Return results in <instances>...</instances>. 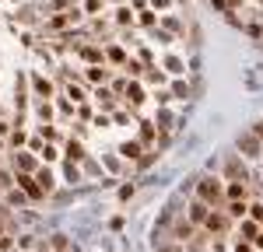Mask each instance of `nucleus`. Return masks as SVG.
I'll return each mask as SVG.
<instances>
[{
	"mask_svg": "<svg viewBox=\"0 0 263 252\" xmlns=\"http://www.w3.org/2000/svg\"><path fill=\"white\" fill-rule=\"evenodd\" d=\"M98 7H102V0H88V4H85V11H88V14H95Z\"/></svg>",
	"mask_w": 263,
	"mask_h": 252,
	"instance_id": "obj_27",
	"label": "nucleus"
},
{
	"mask_svg": "<svg viewBox=\"0 0 263 252\" xmlns=\"http://www.w3.org/2000/svg\"><path fill=\"white\" fill-rule=\"evenodd\" d=\"M39 116L49 123V116H53V109H49V102H39Z\"/></svg>",
	"mask_w": 263,
	"mask_h": 252,
	"instance_id": "obj_25",
	"label": "nucleus"
},
{
	"mask_svg": "<svg viewBox=\"0 0 263 252\" xmlns=\"http://www.w3.org/2000/svg\"><path fill=\"white\" fill-rule=\"evenodd\" d=\"M116 21H120V25H130V21H133L130 7H120V11H116Z\"/></svg>",
	"mask_w": 263,
	"mask_h": 252,
	"instance_id": "obj_18",
	"label": "nucleus"
},
{
	"mask_svg": "<svg viewBox=\"0 0 263 252\" xmlns=\"http://www.w3.org/2000/svg\"><path fill=\"white\" fill-rule=\"evenodd\" d=\"M155 7H169V0H155Z\"/></svg>",
	"mask_w": 263,
	"mask_h": 252,
	"instance_id": "obj_35",
	"label": "nucleus"
},
{
	"mask_svg": "<svg viewBox=\"0 0 263 252\" xmlns=\"http://www.w3.org/2000/svg\"><path fill=\"white\" fill-rule=\"evenodd\" d=\"M249 214H253L256 221H263V207H260V203H253V207H249Z\"/></svg>",
	"mask_w": 263,
	"mask_h": 252,
	"instance_id": "obj_29",
	"label": "nucleus"
},
{
	"mask_svg": "<svg viewBox=\"0 0 263 252\" xmlns=\"http://www.w3.org/2000/svg\"><path fill=\"white\" fill-rule=\"evenodd\" d=\"M228 200L235 203V200H246V182H232L228 186Z\"/></svg>",
	"mask_w": 263,
	"mask_h": 252,
	"instance_id": "obj_10",
	"label": "nucleus"
},
{
	"mask_svg": "<svg viewBox=\"0 0 263 252\" xmlns=\"http://www.w3.org/2000/svg\"><path fill=\"white\" fill-rule=\"evenodd\" d=\"M239 144H242V151H246L249 158H256V154H260V140H256V137H242Z\"/></svg>",
	"mask_w": 263,
	"mask_h": 252,
	"instance_id": "obj_9",
	"label": "nucleus"
},
{
	"mask_svg": "<svg viewBox=\"0 0 263 252\" xmlns=\"http://www.w3.org/2000/svg\"><path fill=\"white\" fill-rule=\"evenodd\" d=\"M67 95H70V98H74V102H85V95H81V91H78V88H74V84H70V88H67Z\"/></svg>",
	"mask_w": 263,
	"mask_h": 252,
	"instance_id": "obj_26",
	"label": "nucleus"
},
{
	"mask_svg": "<svg viewBox=\"0 0 263 252\" xmlns=\"http://www.w3.org/2000/svg\"><path fill=\"white\" fill-rule=\"evenodd\" d=\"M32 84H35V91H39V95L49 102V95H53V84H49L46 77H32Z\"/></svg>",
	"mask_w": 263,
	"mask_h": 252,
	"instance_id": "obj_8",
	"label": "nucleus"
},
{
	"mask_svg": "<svg viewBox=\"0 0 263 252\" xmlns=\"http://www.w3.org/2000/svg\"><path fill=\"white\" fill-rule=\"evenodd\" d=\"M207 214H211V210H207V203H200V200L190 207V221H193V224H204V221H207Z\"/></svg>",
	"mask_w": 263,
	"mask_h": 252,
	"instance_id": "obj_7",
	"label": "nucleus"
},
{
	"mask_svg": "<svg viewBox=\"0 0 263 252\" xmlns=\"http://www.w3.org/2000/svg\"><path fill=\"white\" fill-rule=\"evenodd\" d=\"M242 235H246V238H256L260 231H256V224H253V221H242Z\"/></svg>",
	"mask_w": 263,
	"mask_h": 252,
	"instance_id": "obj_20",
	"label": "nucleus"
},
{
	"mask_svg": "<svg viewBox=\"0 0 263 252\" xmlns=\"http://www.w3.org/2000/svg\"><path fill=\"white\" fill-rule=\"evenodd\" d=\"M175 235H179V238H190V235H193V224H179Z\"/></svg>",
	"mask_w": 263,
	"mask_h": 252,
	"instance_id": "obj_24",
	"label": "nucleus"
},
{
	"mask_svg": "<svg viewBox=\"0 0 263 252\" xmlns=\"http://www.w3.org/2000/svg\"><path fill=\"white\" fill-rule=\"evenodd\" d=\"M11 252H21V249H11Z\"/></svg>",
	"mask_w": 263,
	"mask_h": 252,
	"instance_id": "obj_37",
	"label": "nucleus"
},
{
	"mask_svg": "<svg viewBox=\"0 0 263 252\" xmlns=\"http://www.w3.org/2000/svg\"><path fill=\"white\" fill-rule=\"evenodd\" d=\"M0 235H4V228H0Z\"/></svg>",
	"mask_w": 263,
	"mask_h": 252,
	"instance_id": "obj_38",
	"label": "nucleus"
},
{
	"mask_svg": "<svg viewBox=\"0 0 263 252\" xmlns=\"http://www.w3.org/2000/svg\"><path fill=\"white\" fill-rule=\"evenodd\" d=\"M32 179L39 182V189H43V193H49V189H53V182H56L49 168H35V175H32Z\"/></svg>",
	"mask_w": 263,
	"mask_h": 252,
	"instance_id": "obj_4",
	"label": "nucleus"
},
{
	"mask_svg": "<svg viewBox=\"0 0 263 252\" xmlns=\"http://www.w3.org/2000/svg\"><path fill=\"white\" fill-rule=\"evenodd\" d=\"M53 249L63 252V249H67V235H53Z\"/></svg>",
	"mask_w": 263,
	"mask_h": 252,
	"instance_id": "obj_23",
	"label": "nucleus"
},
{
	"mask_svg": "<svg viewBox=\"0 0 263 252\" xmlns=\"http://www.w3.org/2000/svg\"><path fill=\"white\" fill-rule=\"evenodd\" d=\"M95 98H98V102H102V105H105V109H112V105H116V102H112V95H109V91H98V95H95Z\"/></svg>",
	"mask_w": 263,
	"mask_h": 252,
	"instance_id": "obj_21",
	"label": "nucleus"
},
{
	"mask_svg": "<svg viewBox=\"0 0 263 252\" xmlns=\"http://www.w3.org/2000/svg\"><path fill=\"white\" fill-rule=\"evenodd\" d=\"M123 67H127V74H140V63H133V60H127Z\"/></svg>",
	"mask_w": 263,
	"mask_h": 252,
	"instance_id": "obj_30",
	"label": "nucleus"
},
{
	"mask_svg": "<svg viewBox=\"0 0 263 252\" xmlns=\"http://www.w3.org/2000/svg\"><path fill=\"white\" fill-rule=\"evenodd\" d=\"M0 147H4V137H0Z\"/></svg>",
	"mask_w": 263,
	"mask_h": 252,
	"instance_id": "obj_36",
	"label": "nucleus"
},
{
	"mask_svg": "<svg viewBox=\"0 0 263 252\" xmlns=\"http://www.w3.org/2000/svg\"><path fill=\"white\" fill-rule=\"evenodd\" d=\"M105 77H109V70H102V67H88V81L98 84V81H105Z\"/></svg>",
	"mask_w": 263,
	"mask_h": 252,
	"instance_id": "obj_13",
	"label": "nucleus"
},
{
	"mask_svg": "<svg viewBox=\"0 0 263 252\" xmlns=\"http://www.w3.org/2000/svg\"><path fill=\"white\" fill-rule=\"evenodd\" d=\"M253 242H256V249H263V235H256V238H253Z\"/></svg>",
	"mask_w": 263,
	"mask_h": 252,
	"instance_id": "obj_34",
	"label": "nucleus"
},
{
	"mask_svg": "<svg viewBox=\"0 0 263 252\" xmlns=\"http://www.w3.org/2000/svg\"><path fill=\"white\" fill-rule=\"evenodd\" d=\"M109 60H112V63H127V53H123L120 46H109Z\"/></svg>",
	"mask_w": 263,
	"mask_h": 252,
	"instance_id": "obj_15",
	"label": "nucleus"
},
{
	"mask_svg": "<svg viewBox=\"0 0 263 252\" xmlns=\"http://www.w3.org/2000/svg\"><path fill=\"white\" fill-rule=\"evenodd\" d=\"M81 56H85V60H91V63H98V60H102V53H98L95 46H85V49H81Z\"/></svg>",
	"mask_w": 263,
	"mask_h": 252,
	"instance_id": "obj_16",
	"label": "nucleus"
},
{
	"mask_svg": "<svg viewBox=\"0 0 263 252\" xmlns=\"http://www.w3.org/2000/svg\"><path fill=\"white\" fill-rule=\"evenodd\" d=\"M197 196H200V203H218V200H221V186H218L214 179H204V182L197 186Z\"/></svg>",
	"mask_w": 263,
	"mask_h": 252,
	"instance_id": "obj_1",
	"label": "nucleus"
},
{
	"mask_svg": "<svg viewBox=\"0 0 263 252\" xmlns=\"http://www.w3.org/2000/svg\"><path fill=\"white\" fill-rule=\"evenodd\" d=\"M14 168H18L21 175H32V172H35V161H32V154L18 151V154H14Z\"/></svg>",
	"mask_w": 263,
	"mask_h": 252,
	"instance_id": "obj_3",
	"label": "nucleus"
},
{
	"mask_svg": "<svg viewBox=\"0 0 263 252\" xmlns=\"http://www.w3.org/2000/svg\"><path fill=\"white\" fill-rule=\"evenodd\" d=\"M81 158H85V147H81V140H74V137H70V140H67V161H74V165H78Z\"/></svg>",
	"mask_w": 263,
	"mask_h": 252,
	"instance_id": "obj_6",
	"label": "nucleus"
},
{
	"mask_svg": "<svg viewBox=\"0 0 263 252\" xmlns=\"http://www.w3.org/2000/svg\"><path fill=\"white\" fill-rule=\"evenodd\" d=\"M133 196V186H120V200H130Z\"/></svg>",
	"mask_w": 263,
	"mask_h": 252,
	"instance_id": "obj_31",
	"label": "nucleus"
},
{
	"mask_svg": "<svg viewBox=\"0 0 263 252\" xmlns=\"http://www.w3.org/2000/svg\"><path fill=\"white\" fill-rule=\"evenodd\" d=\"M246 210H249V207H246V200H235V203H232V207H228V214H232V217H239V221H242V217H246Z\"/></svg>",
	"mask_w": 263,
	"mask_h": 252,
	"instance_id": "obj_11",
	"label": "nucleus"
},
{
	"mask_svg": "<svg viewBox=\"0 0 263 252\" xmlns=\"http://www.w3.org/2000/svg\"><path fill=\"white\" fill-rule=\"evenodd\" d=\"M207 231H214V235H221L224 228H228V217H224V214H207Z\"/></svg>",
	"mask_w": 263,
	"mask_h": 252,
	"instance_id": "obj_5",
	"label": "nucleus"
},
{
	"mask_svg": "<svg viewBox=\"0 0 263 252\" xmlns=\"http://www.w3.org/2000/svg\"><path fill=\"white\" fill-rule=\"evenodd\" d=\"M7 203H11V207H21V203H25V193H21V189H7Z\"/></svg>",
	"mask_w": 263,
	"mask_h": 252,
	"instance_id": "obj_14",
	"label": "nucleus"
},
{
	"mask_svg": "<svg viewBox=\"0 0 263 252\" xmlns=\"http://www.w3.org/2000/svg\"><path fill=\"white\" fill-rule=\"evenodd\" d=\"M165 67H169V70H172V74H182V63H179V60H175V56H169V60H165Z\"/></svg>",
	"mask_w": 263,
	"mask_h": 252,
	"instance_id": "obj_22",
	"label": "nucleus"
},
{
	"mask_svg": "<svg viewBox=\"0 0 263 252\" xmlns=\"http://www.w3.org/2000/svg\"><path fill=\"white\" fill-rule=\"evenodd\" d=\"M67 179L70 182H81V172H78V165H74V161H67Z\"/></svg>",
	"mask_w": 263,
	"mask_h": 252,
	"instance_id": "obj_17",
	"label": "nucleus"
},
{
	"mask_svg": "<svg viewBox=\"0 0 263 252\" xmlns=\"http://www.w3.org/2000/svg\"><path fill=\"white\" fill-rule=\"evenodd\" d=\"M158 252H179V249H175V245H162Z\"/></svg>",
	"mask_w": 263,
	"mask_h": 252,
	"instance_id": "obj_33",
	"label": "nucleus"
},
{
	"mask_svg": "<svg viewBox=\"0 0 263 252\" xmlns=\"http://www.w3.org/2000/svg\"><path fill=\"white\" fill-rule=\"evenodd\" d=\"M7 186H11V175H7V172H0V189H7Z\"/></svg>",
	"mask_w": 263,
	"mask_h": 252,
	"instance_id": "obj_32",
	"label": "nucleus"
},
{
	"mask_svg": "<svg viewBox=\"0 0 263 252\" xmlns=\"http://www.w3.org/2000/svg\"><path fill=\"white\" fill-rule=\"evenodd\" d=\"M137 154H140V144H133V140L123 144V158H137Z\"/></svg>",
	"mask_w": 263,
	"mask_h": 252,
	"instance_id": "obj_19",
	"label": "nucleus"
},
{
	"mask_svg": "<svg viewBox=\"0 0 263 252\" xmlns=\"http://www.w3.org/2000/svg\"><path fill=\"white\" fill-rule=\"evenodd\" d=\"M140 25H155V14L151 11H140Z\"/></svg>",
	"mask_w": 263,
	"mask_h": 252,
	"instance_id": "obj_28",
	"label": "nucleus"
},
{
	"mask_svg": "<svg viewBox=\"0 0 263 252\" xmlns=\"http://www.w3.org/2000/svg\"><path fill=\"white\" fill-rule=\"evenodd\" d=\"M18 186H21V193H25L28 200H43V196H46V193L39 189V182H35L32 175H21V172H18Z\"/></svg>",
	"mask_w": 263,
	"mask_h": 252,
	"instance_id": "obj_2",
	"label": "nucleus"
},
{
	"mask_svg": "<svg viewBox=\"0 0 263 252\" xmlns=\"http://www.w3.org/2000/svg\"><path fill=\"white\" fill-rule=\"evenodd\" d=\"M127 98H130V105H140V102H144V91H140V84H130Z\"/></svg>",
	"mask_w": 263,
	"mask_h": 252,
	"instance_id": "obj_12",
	"label": "nucleus"
}]
</instances>
